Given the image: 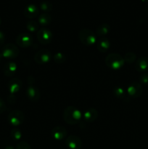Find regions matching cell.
I'll list each match as a JSON object with an SVG mask.
<instances>
[{
	"mask_svg": "<svg viewBox=\"0 0 148 149\" xmlns=\"http://www.w3.org/2000/svg\"><path fill=\"white\" fill-rule=\"evenodd\" d=\"M81 112L74 106H68L63 111L64 121L68 125H76L81 121Z\"/></svg>",
	"mask_w": 148,
	"mask_h": 149,
	"instance_id": "1",
	"label": "cell"
},
{
	"mask_svg": "<svg viewBox=\"0 0 148 149\" xmlns=\"http://www.w3.org/2000/svg\"><path fill=\"white\" fill-rule=\"evenodd\" d=\"M124 59L121 55L117 53H110L106 57L105 63L109 68L119 70L124 65Z\"/></svg>",
	"mask_w": 148,
	"mask_h": 149,
	"instance_id": "2",
	"label": "cell"
},
{
	"mask_svg": "<svg viewBox=\"0 0 148 149\" xmlns=\"http://www.w3.org/2000/svg\"><path fill=\"white\" fill-rule=\"evenodd\" d=\"M80 42L85 46H92L97 42V36L94 31L88 29H83L80 31Z\"/></svg>",
	"mask_w": 148,
	"mask_h": 149,
	"instance_id": "3",
	"label": "cell"
},
{
	"mask_svg": "<svg viewBox=\"0 0 148 149\" xmlns=\"http://www.w3.org/2000/svg\"><path fill=\"white\" fill-rule=\"evenodd\" d=\"M8 122L12 127H17L23 123L25 120V115L20 110H13L9 113Z\"/></svg>",
	"mask_w": 148,
	"mask_h": 149,
	"instance_id": "4",
	"label": "cell"
},
{
	"mask_svg": "<svg viewBox=\"0 0 148 149\" xmlns=\"http://www.w3.org/2000/svg\"><path fill=\"white\" fill-rule=\"evenodd\" d=\"M1 53L3 58L13 59L18 56L19 49L14 44H7L3 47Z\"/></svg>",
	"mask_w": 148,
	"mask_h": 149,
	"instance_id": "5",
	"label": "cell"
},
{
	"mask_svg": "<svg viewBox=\"0 0 148 149\" xmlns=\"http://www.w3.org/2000/svg\"><path fill=\"white\" fill-rule=\"evenodd\" d=\"M52 58V53L49 49H42L35 54L34 61H36V63L43 65V64L48 63L51 61Z\"/></svg>",
	"mask_w": 148,
	"mask_h": 149,
	"instance_id": "6",
	"label": "cell"
},
{
	"mask_svg": "<svg viewBox=\"0 0 148 149\" xmlns=\"http://www.w3.org/2000/svg\"><path fill=\"white\" fill-rule=\"evenodd\" d=\"M142 92H143V87L142 84L136 81L131 83L126 89V93L131 98L140 97L141 95L142 94Z\"/></svg>",
	"mask_w": 148,
	"mask_h": 149,
	"instance_id": "7",
	"label": "cell"
},
{
	"mask_svg": "<svg viewBox=\"0 0 148 149\" xmlns=\"http://www.w3.org/2000/svg\"><path fill=\"white\" fill-rule=\"evenodd\" d=\"M37 39L41 45H48L52 42V33L46 28H41L37 31Z\"/></svg>",
	"mask_w": 148,
	"mask_h": 149,
	"instance_id": "8",
	"label": "cell"
},
{
	"mask_svg": "<svg viewBox=\"0 0 148 149\" xmlns=\"http://www.w3.org/2000/svg\"><path fill=\"white\" fill-rule=\"evenodd\" d=\"M16 42L18 46L23 48L29 47L33 42V38L31 34L27 33H20L16 38Z\"/></svg>",
	"mask_w": 148,
	"mask_h": 149,
	"instance_id": "9",
	"label": "cell"
},
{
	"mask_svg": "<svg viewBox=\"0 0 148 149\" xmlns=\"http://www.w3.org/2000/svg\"><path fill=\"white\" fill-rule=\"evenodd\" d=\"M65 145L69 149H80L82 146V141L79 137L70 135L65 140Z\"/></svg>",
	"mask_w": 148,
	"mask_h": 149,
	"instance_id": "10",
	"label": "cell"
},
{
	"mask_svg": "<svg viewBox=\"0 0 148 149\" xmlns=\"http://www.w3.org/2000/svg\"><path fill=\"white\" fill-rule=\"evenodd\" d=\"M51 135L56 141H62L67 136V130L65 127L61 126H57L51 131Z\"/></svg>",
	"mask_w": 148,
	"mask_h": 149,
	"instance_id": "11",
	"label": "cell"
},
{
	"mask_svg": "<svg viewBox=\"0 0 148 149\" xmlns=\"http://www.w3.org/2000/svg\"><path fill=\"white\" fill-rule=\"evenodd\" d=\"M39 9L36 4H30L26 6L25 7L24 10H23V14H24L25 17L27 18L31 19L34 18L36 16L39 15Z\"/></svg>",
	"mask_w": 148,
	"mask_h": 149,
	"instance_id": "12",
	"label": "cell"
},
{
	"mask_svg": "<svg viewBox=\"0 0 148 149\" xmlns=\"http://www.w3.org/2000/svg\"><path fill=\"white\" fill-rule=\"evenodd\" d=\"M26 95L28 98L33 102L38 101L41 97V93L39 89L34 86L30 85L26 90Z\"/></svg>",
	"mask_w": 148,
	"mask_h": 149,
	"instance_id": "13",
	"label": "cell"
},
{
	"mask_svg": "<svg viewBox=\"0 0 148 149\" xmlns=\"http://www.w3.org/2000/svg\"><path fill=\"white\" fill-rule=\"evenodd\" d=\"M22 85H23V82L20 79L14 78L9 81L7 87H8L9 92L11 94H15L20 91Z\"/></svg>",
	"mask_w": 148,
	"mask_h": 149,
	"instance_id": "14",
	"label": "cell"
},
{
	"mask_svg": "<svg viewBox=\"0 0 148 149\" xmlns=\"http://www.w3.org/2000/svg\"><path fill=\"white\" fill-rule=\"evenodd\" d=\"M98 117V111L94 108L88 109L84 113V119L86 122H94Z\"/></svg>",
	"mask_w": 148,
	"mask_h": 149,
	"instance_id": "15",
	"label": "cell"
},
{
	"mask_svg": "<svg viewBox=\"0 0 148 149\" xmlns=\"http://www.w3.org/2000/svg\"><path fill=\"white\" fill-rule=\"evenodd\" d=\"M135 68L139 72H145L148 70V58L146 57H141L135 63Z\"/></svg>",
	"mask_w": 148,
	"mask_h": 149,
	"instance_id": "16",
	"label": "cell"
},
{
	"mask_svg": "<svg viewBox=\"0 0 148 149\" xmlns=\"http://www.w3.org/2000/svg\"><path fill=\"white\" fill-rule=\"evenodd\" d=\"M110 47V42L106 37H101L97 42V48L100 52H106Z\"/></svg>",
	"mask_w": 148,
	"mask_h": 149,
	"instance_id": "17",
	"label": "cell"
},
{
	"mask_svg": "<svg viewBox=\"0 0 148 149\" xmlns=\"http://www.w3.org/2000/svg\"><path fill=\"white\" fill-rule=\"evenodd\" d=\"M17 68V66L15 63L9 62L4 65V68H3V72H4V75H6L7 77H12L16 73Z\"/></svg>",
	"mask_w": 148,
	"mask_h": 149,
	"instance_id": "18",
	"label": "cell"
},
{
	"mask_svg": "<svg viewBox=\"0 0 148 149\" xmlns=\"http://www.w3.org/2000/svg\"><path fill=\"white\" fill-rule=\"evenodd\" d=\"M110 26L107 23H102L100 26H98L96 31V36H100V37H104V36L110 32Z\"/></svg>",
	"mask_w": 148,
	"mask_h": 149,
	"instance_id": "19",
	"label": "cell"
},
{
	"mask_svg": "<svg viewBox=\"0 0 148 149\" xmlns=\"http://www.w3.org/2000/svg\"><path fill=\"white\" fill-rule=\"evenodd\" d=\"M38 20H39V23L41 26H48L52 22V16L47 13H43L39 16Z\"/></svg>",
	"mask_w": 148,
	"mask_h": 149,
	"instance_id": "20",
	"label": "cell"
},
{
	"mask_svg": "<svg viewBox=\"0 0 148 149\" xmlns=\"http://www.w3.org/2000/svg\"><path fill=\"white\" fill-rule=\"evenodd\" d=\"M114 95L117 98L123 99L125 98L126 95H127L126 92L125 91L124 89L121 87H116L114 89Z\"/></svg>",
	"mask_w": 148,
	"mask_h": 149,
	"instance_id": "21",
	"label": "cell"
},
{
	"mask_svg": "<svg viewBox=\"0 0 148 149\" xmlns=\"http://www.w3.org/2000/svg\"><path fill=\"white\" fill-rule=\"evenodd\" d=\"M123 59H124L125 62H126L127 63L131 64L134 63V61L136 59V54L133 53V52H129L125 54L124 57H123Z\"/></svg>",
	"mask_w": 148,
	"mask_h": 149,
	"instance_id": "22",
	"label": "cell"
},
{
	"mask_svg": "<svg viewBox=\"0 0 148 149\" xmlns=\"http://www.w3.org/2000/svg\"><path fill=\"white\" fill-rule=\"evenodd\" d=\"M39 23H36V21H33V20H30L28 21L26 24V29H28V31L30 32H35L38 31H39Z\"/></svg>",
	"mask_w": 148,
	"mask_h": 149,
	"instance_id": "23",
	"label": "cell"
},
{
	"mask_svg": "<svg viewBox=\"0 0 148 149\" xmlns=\"http://www.w3.org/2000/svg\"><path fill=\"white\" fill-rule=\"evenodd\" d=\"M53 59L56 63L62 64L66 61V57L62 52H57V53L55 54V55L53 56Z\"/></svg>",
	"mask_w": 148,
	"mask_h": 149,
	"instance_id": "24",
	"label": "cell"
},
{
	"mask_svg": "<svg viewBox=\"0 0 148 149\" xmlns=\"http://www.w3.org/2000/svg\"><path fill=\"white\" fill-rule=\"evenodd\" d=\"M39 7L41 10L44 13H48L52 10V4L49 1H43L39 4Z\"/></svg>",
	"mask_w": 148,
	"mask_h": 149,
	"instance_id": "25",
	"label": "cell"
},
{
	"mask_svg": "<svg viewBox=\"0 0 148 149\" xmlns=\"http://www.w3.org/2000/svg\"><path fill=\"white\" fill-rule=\"evenodd\" d=\"M10 135H11V137L15 140V141H19V140L21 139L22 138L21 131L16 127L13 128V129L12 130Z\"/></svg>",
	"mask_w": 148,
	"mask_h": 149,
	"instance_id": "26",
	"label": "cell"
},
{
	"mask_svg": "<svg viewBox=\"0 0 148 149\" xmlns=\"http://www.w3.org/2000/svg\"><path fill=\"white\" fill-rule=\"evenodd\" d=\"M16 149H32L30 146L27 142L22 141L20 142L16 146Z\"/></svg>",
	"mask_w": 148,
	"mask_h": 149,
	"instance_id": "27",
	"label": "cell"
},
{
	"mask_svg": "<svg viewBox=\"0 0 148 149\" xmlns=\"http://www.w3.org/2000/svg\"><path fill=\"white\" fill-rule=\"evenodd\" d=\"M139 81L141 84H148V74H143L139 77Z\"/></svg>",
	"mask_w": 148,
	"mask_h": 149,
	"instance_id": "28",
	"label": "cell"
},
{
	"mask_svg": "<svg viewBox=\"0 0 148 149\" xmlns=\"http://www.w3.org/2000/svg\"><path fill=\"white\" fill-rule=\"evenodd\" d=\"M6 109H7V107H6L5 103H4V100L0 97V114L4 113L6 111Z\"/></svg>",
	"mask_w": 148,
	"mask_h": 149,
	"instance_id": "29",
	"label": "cell"
},
{
	"mask_svg": "<svg viewBox=\"0 0 148 149\" xmlns=\"http://www.w3.org/2000/svg\"><path fill=\"white\" fill-rule=\"evenodd\" d=\"M4 39H5V36H4V34L1 31H0V46L4 44Z\"/></svg>",
	"mask_w": 148,
	"mask_h": 149,
	"instance_id": "30",
	"label": "cell"
},
{
	"mask_svg": "<svg viewBox=\"0 0 148 149\" xmlns=\"http://www.w3.org/2000/svg\"><path fill=\"white\" fill-rule=\"evenodd\" d=\"M6 149H14V148H13L12 146H8V147H7V148Z\"/></svg>",
	"mask_w": 148,
	"mask_h": 149,
	"instance_id": "31",
	"label": "cell"
},
{
	"mask_svg": "<svg viewBox=\"0 0 148 149\" xmlns=\"http://www.w3.org/2000/svg\"><path fill=\"white\" fill-rule=\"evenodd\" d=\"M3 57H2V55H1V53H0V61H1V58H2Z\"/></svg>",
	"mask_w": 148,
	"mask_h": 149,
	"instance_id": "32",
	"label": "cell"
},
{
	"mask_svg": "<svg viewBox=\"0 0 148 149\" xmlns=\"http://www.w3.org/2000/svg\"><path fill=\"white\" fill-rule=\"evenodd\" d=\"M1 18H0V26H1Z\"/></svg>",
	"mask_w": 148,
	"mask_h": 149,
	"instance_id": "33",
	"label": "cell"
}]
</instances>
